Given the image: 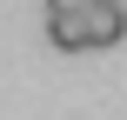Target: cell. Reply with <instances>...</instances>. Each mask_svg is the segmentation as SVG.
Instances as JSON below:
<instances>
[{
    "instance_id": "obj_1",
    "label": "cell",
    "mask_w": 127,
    "mask_h": 120,
    "mask_svg": "<svg viewBox=\"0 0 127 120\" xmlns=\"http://www.w3.org/2000/svg\"><path fill=\"white\" fill-rule=\"evenodd\" d=\"M121 40H127L121 7H87V47H121Z\"/></svg>"
},
{
    "instance_id": "obj_2",
    "label": "cell",
    "mask_w": 127,
    "mask_h": 120,
    "mask_svg": "<svg viewBox=\"0 0 127 120\" xmlns=\"http://www.w3.org/2000/svg\"><path fill=\"white\" fill-rule=\"evenodd\" d=\"M47 40L60 53H87V13H47Z\"/></svg>"
},
{
    "instance_id": "obj_4",
    "label": "cell",
    "mask_w": 127,
    "mask_h": 120,
    "mask_svg": "<svg viewBox=\"0 0 127 120\" xmlns=\"http://www.w3.org/2000/svg\"><path fill=\"white\" fill-rule=\"evenodd\" d=\"M94 7H121V0H94Z\"/></svg>"
},
{
    "instance_id": "obj_3",
    "label": "cell",
    "mask_w": 127,
    "mask_h": 120,
    "mask_svg": "<svg viewBox=\"0 0 127 120\" xmlns=\"http://www.w3.org/2000/svg\"><path fill=\"white\" fill-rule=\"evenodd\" d=\"M94 0H47V13H87Z\"/></svg>"
}]
</instances>
